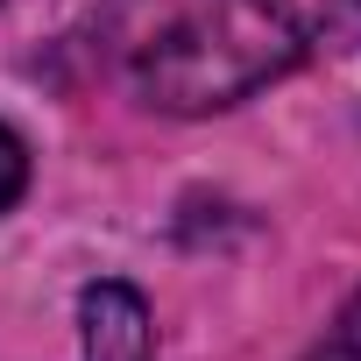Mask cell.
<instances>
[{"label":"cell","instance_id":"obj_1","mask_svg":"<svg viewBox=\"0 0 361 361\" xmlns=\"http://www.w3.org/2000/svg\"><path fill=\"white\" fill-rule=\"evenodd\" d=\"M99 43L149 106L213 114L283 78L305 29L283 0H106Z\"/></svg>","mask_w":361,"mask_h":361},{"label":"cell","instance_id":"obj_2","mask_svg":"<svg viewBox=\"0 0 361 361\" xmlns=\"http://www.w3.org/2000/svg\"><path fill=\"white\" fill-rule=\"evenodd\" d=\"M78 340H85V361H156L149 305L128 283H92L78 298Z\"/></svg>","mask_w":361,"mask_h":361},{"label":"cell","instance_id":"obj_3","mask_svg":"<svg viewBox=\"0 0 361 361\" xmlns=\"http://www.w3.org/2000/svg\"><path fill=\"white\" fill-rule=\"evenodd\" d=\"M319 29L333 50H361V0H326L319 8Z\"/></svg>","mask_w":361,"mask_h":361},{"label":"cell","instance_id":"obj_4","mask_svg":"<svg viewBox=\"0 0 361 361\" xmlns=\"http://www.w3.org/2000/svg\"><path fill=\"white\" fill-rule=\"evenodd\" d=\"M22 185H29V156H22L15 128H0V213H8V206L22 199Z\"/></svg>","mask_w":361,"mask_h":361},{"label":"cell","instance_id":"obj_5","mask_svg":"<svg viewBox=\"0 0 361 361\" xmlns=\"http://www.w3.org/2000/svg\"><path fill=\"white\" fill-rule=\"evenodd\" d=\"M333 361H361V298L340 312V326H333Z\"/></svg>","mask_w":361,"mask_h":361}]
</instances>
